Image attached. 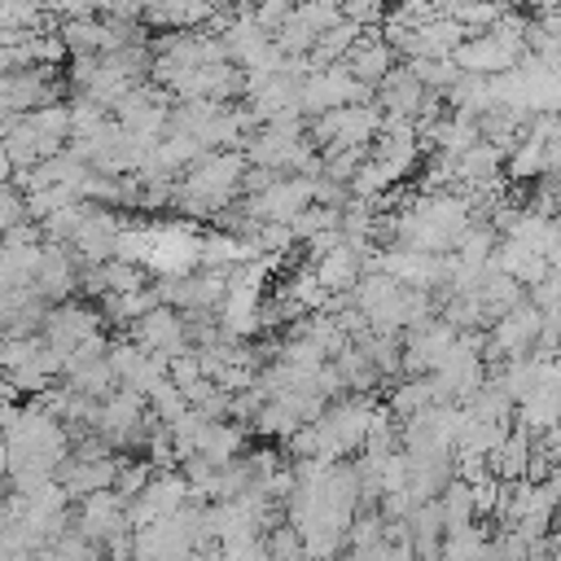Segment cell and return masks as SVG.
<instances>
[]
</instances>
